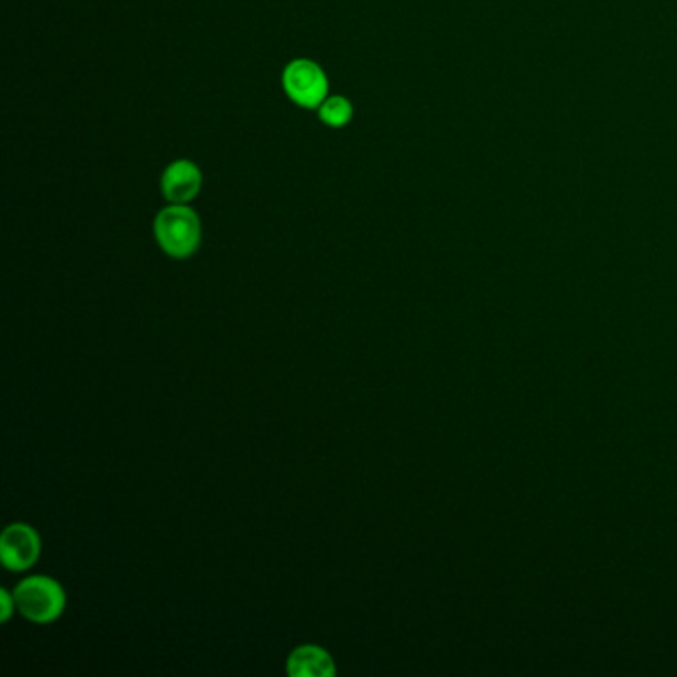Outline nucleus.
Returning a JSON list of instances; mask_svg holds the SVG:
<instances>
[{
	"mask_svg": "<svg viewBox=\"0 0 677 677\" xmlns=\"http://www.w3.org/2000/svg\"><path fill=\"white\" fill-rule=\"evenodd\" d=\"M155 241L173 259L192 256L201 244V219L187 205H170L153 221Z\"/></svg>",
	"mask_w": 677,
	"mask_h": 677,
	"instance_id": "1",
	"label": "nucleus"
},
{
	"mask_svg": "<svg viewBox=\"0 0 677 677\" xmlns=\"http://www.w3.org/2000/svg\"><path fill=\"white\" fill-rule=\"evenodd\" d=\"M12 594L22 616L36 624H51L66 608V592L51 577L24 578Z\"/></svg>",
	"mask_w": 677,
	"mask_h": 677,
	"instance_id": "2",
	"label": "nucleus"
},
{
	"mask_svg": "<svg viewBox=\"0 0 677 677\" xmlns=\"http://www.w3.org/2000/svg\"><path fill=\"white\" fill-rule=\"evenodd\" d=\"M283 86L294 103L308 110L320 108V103L328 98L326 74L316 62L306 58L293 61L284 68Z\"/></svg>",
	"mask_w": 677,
	"mask_h": 677,
	"instance_id": "3",
	"label": "nucleus"
},
{
	"mask_svg": "<svg viewBox=\"0 0 677 677\" xmlns=\"http://www.w3.org/2000/svg\"><path fill=\"white\" fill-rule=\"evenodd\" d=\"M41 556V536L26 523H12L0 536V560L12 572H24Z\"/></svg>",
	"mask_w": 677,
	"mask_h": 677,
	"instance_id": "4",
	"label": "nucleus"
},
{
	"mask_svg": "<svg viewBox=\"0 0 677 677\" xmlns=\"http://www.w3.org/2000/svg\"><path fill=\"white\" fill-rule=\"evenodd\" d=\"M201 170L193 162H173L162 177V192L173 205H187L201 192Z\"/></svg>",
	"mask_w": 677,
	"mask_h": 677,
	"instance_id": "5",
	"label": "nucleus"
},
{
	"mask_svg": "<svg viewBox=\"0 0 677 677\" xmlns=\"http://www.w3.org/2000/svg\"><path fill=\"white\" fill-rule=\"evenodd\" d=\"M291 677H332L336 676L334 657L318 646H301L294 649L286 662Z\"/></svg>",
	"mask_w": 677,
	"mask_h": 677,
	"instance_id": "6",
	"label": "nucleus"
},
{
	"mask_svg": "<svg viewBox=\"0 0 677 677\" xmlns=\"http://www.w3.org/2000/svg\"><path fill=\"white\" fill-rule=\"evenodd\" d=\"M352 113H354V108L345 96H330L318 108L320 120L330 128H342L352 120Z\"/></svg>",
	"mask_w": 677,
	"mask_h": 677,
	"instance_id": "7",
	"label": "nucleus"
},
{
	"mask_svg": "<svg viewBox=\"0 0 677 677\" xmlns=\"http://www.w3.org/2000/svg\"><path fill=\"white\" fill-rule=\"evenodd\" d=\"M0 622H9L11 620L12 614H14V608H17V600H14V594H11L9 590H0Z\"/></svg>",
	"mask_w": 677,
	"mask_h": 677,
	"instance_id": "8",
	"label": "nucleus"
}]
</instances>
